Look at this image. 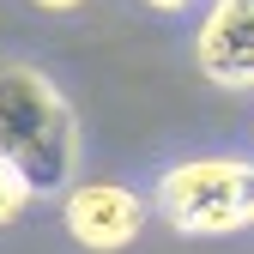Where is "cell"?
Returning <instances> with one entry per match:
<instances>
[{
    "instance_id": "obj_4",
    "label": "cell",
    "mask_w": 254,
    "mask_h": 254,
    "mask_svg": "<svg viewBox=\"0 0 254 254\" xmlns=\"http://www.w3.org/2000/svg\"><path fill=\"white\" fill-rule=\"evenodd\" d=\"M194 61L212 85L254 91V0H212L194 37Z\"/></svg>"
},
{
    "instance_id": "obj_7",
    "label": "cell",
    "mask_w": 254,
    "mask_h": 254,
    "mask_svg": "<svg viewBox=\"0 0 254 254\" xmlns=\"http://www.w3.org/2000/svg\"><path fill=\"white\" fill-rule=\"evenodd\" d=\"M43 12H73V6H85V0H37Z\"/></svg>"
},
{
    "instance_id": "obj_6",
    "label": "cell",
    "mask_w": 254,
    "mask_h": 254,
    "mask_svg": "<svg viewBox=\"0 0 254 254\" xmlns=\"http://www.w3.org/2000/svg\"><path fill=\"white\" fill-rule=\"evenodd\" d=\"M145 6H151V12H170V18H176V12H188V6H200V0H145Z\"/></svg>"
},
{
    "instance_id": "obj_3",
    "label": "cell",
    "mask_w": 254,
    "mask_h": 254,
    "mask_svg": "<svg viewBox=\"0 0 254 254\" xmlns=\"http://www.w3.org/2000/svg\"><path fill=\"white\" fill-rule=\"evenodd\" d=\"M61 218H67V230H73L79 248L121 254L145 230V200L133 188H121V182H79V188L61 194Z\"/></svg>"
},
{
    "instance_id": "obj_2",
    "label": "cell",
    "mask_w": 254,
    "mask_h": 254,
    "mask_svg": "<svg viewBox=\"0 0 254 254\" xmlns=\"http://www.w3.org/2000/svg\"><path fill=\"white\" fill-rule=\"evenodd\" d=\"M254 200V164L248 157H188L164 170L157 182V212L182 236H230L248 224Z\"/></svg>"
},
{
    "instance_id": "obj_1",
    "label": "cell",
    "mask_w": 254,
    "mask_h": 254,
    "mask_svg": "<svg viewBox=\"0 0 254 254\" xmlns=\"http://www.w3.org/2000/svg\"><path fill=\"white\" fill-rule=\"evenodd\" d=\"M0 164L37 194H67L79 170V121L61 85L37 67H0Z\"/></svg>"
},
{
    "instance_id": "obj_5",
    "label": "cell",
    "mask_w": 254,
    "mask_h": 254,
    "mask_svg": "<svg viewBox=\"0 0 254 254\" xmlns=\"http://www.w3.org/2000/svg\"><path fill=\"white\" fill-rule=\"evenodd\" d=\"M24 206H30V188L18 182V170H12V164H0V230H6Z\"/></svg>"
},
{
    "instance_id": "obj_8",
    "label": "cell",
    "mask_w": 254,
    "mask_h": 254,
    "mask_svg": "<svg viewBox=\"0 0 254 254\" xmlns=\"http://www.w3.org/2000/svg\"><path fill=\"white\" fill-rule=\"evenodd\" d=\"M242 230H254V200H248V224H242Z\"/></svg>"
}]
</instances>
